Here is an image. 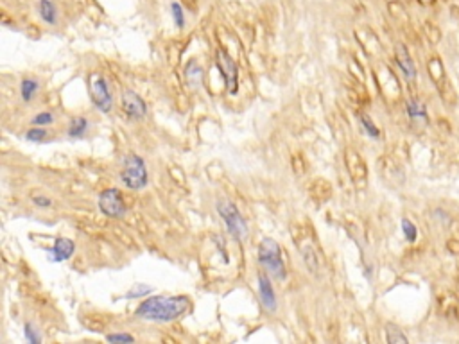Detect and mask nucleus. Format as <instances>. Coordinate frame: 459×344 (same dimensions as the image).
<instances>
[{
  "mask_svg": "<svg viewBox=\"0 0 459 344\" xmlns=\"http://www.w3.org/2000/svg\"><path fill=\"white\" fill-rule=\"evenodd\" d=\"M189 309L190 300L187 296H153L137 307L135 317L153 323H170L180 319Z\"/></svg>",
  "mask_w": 459,
  "mask_h": 344,
  "instance_id": "nucleus-1",
  "label": "nucleus"
},
{
  "mask_svg": "<svg viewBox=\"0 0 459 344\" xmlns=\"http://www.w3.org/2000/svg\"><path fill=\"white\" fill-rule=\"evenodd\" d=\"M258 264L265 273L273 276L275 280L284 281L287 278V269H285L284 258H282V250L278 242L271 237H264L258 244Z\"/></svg>",
  "mask_w": 459,
  "mask_h": 344,
  "instance_id": "nucleus-2",
  "label": "nucleus"
},
{
  "mask_svg": "<svg viewBox=\"0 0 459 344\" xmlns=\"http://www.w3.org/2000/svg\"><path fill=\"white\" fill-rule=\"evenodd\" d=\"M120 181L124 186L131 190H142L147 186L149 181V174H147L146 162L135 153L124 156L122 160V170H120Z\"/></svg>",
  "mask_w": 459,
  "mask_h": 344,
  "instance_id": "nucleus-3",
  "label": "nucleus"
},
{
  "mask_svg": "<svg viewBox=\"0 0 459 344\" xmlns=\"http://www.w3.org/2000/svg\"><path fill=\"white\" fill-rule=\"evenodd\" d=\"M218 212L221 215L222 222H225L228 234L235 238L237 242H242L248 237V222L242 217V214L239 212L237 206L232 201H219L218 203Z\"/></svg>",
  "mask_w": 459,
  "mask_h": 344,
  "instance_id": "nucleus-4",
  "label": "nucleus"
},
{
  "mask_svg": "<svg viewBox=\"0 0 459 344\" xmlns=\"http://www.w3.org/2000/svg\"><path fill=\"white\" fill-rule=\"evenodd\" d=\"M99 210L110 219H122L127 212V206L124 203L122 192L119 189H106L99 194Z\"/></svg>",
  "mask_w": 459,
  "mask_h": 344,
  "instance_id": "nucleus-5",
  "label": "nucleus"
},
{
  "mask_svg": "<svg viewBox=\"0 0 459 344\" xmlns=\"http://www.w3.org/2000/svg\"><path fill=\"white\" fill-rule=\"evenodd\" d=\"M90 99L95 104V108L104 113L111 110L113 106V97H111V90L108 87V81L104 79L103 75L92 74L90 75Z\"/></svg>",
  "mask_w": 459,
  "mask_h": 344,
  "instance_id": "nucleus-6",
  "label": "nucleus"
},
{
  "mask_svg": "<svg viewBox=\"0 0 459 344\" xmlns=\"http://www.w3.org/2000/svg\"><path fill=\"white\" fill-rule=\"evenodd\" d=\"M215 65H218L219 72H221L222 79H225L226 90L228 94L235 95L239 88V68L237 63L234 61V58H230V54L222 49L218 51V60H215Z\"/></svg>",
  "mask_w": 459,
  "mask_h": 344,
  "instance_id": "nucleus-7",
  "label": "nucleus"
},
{
  "mask_svg": "<svg viewBox=\"0 0 459 344\" xmlns=\"http://www.w3.org/2000/svg\"><path fill=\"white\" fill-rule=\"evenodd\" d=\"M120 106H122L124 113L127 115V119L131 120L146 119L147 115L146 101H144L137 91L124 90L122 95H120Z\"/></svg>",
  "mask_w": 459,
  "mask_h": 344,
  "instance_id": "nucleus-8",
  "label": "nucleus"
},
{
  "mask_svg": "<svg viewBox=\"0 0 459 344\" xmlns=\"http://www.w3.org/2000/svg\"><path fill=\"white\" fill-rule=\"evenodd\" d=\"M258 281V296H260V303L268 312H277V294H275L273 284L270 280V274L265 271H260L257 274Z\"/></svg>",
  "mask_w": 459,
  "mask_h": 344,
  "instance_id": "nucleus-9",
  "label": "nucleus"
},
{
  "mask_svg": "<svg viewBox=\"0 0 459 344\" xmlns=\"http://www.w3.org/2000/svg\"><path fill=\"white\" fill-rule=\"evenodd\" d=\"M75 242L67 237H58L49 250V260L51 262H65L74 255Z\"/></svg>",
  "mask_w": 459,
  "mask_h": 344,
  "instance_id": "nucleus-10",
  "label": "nucleus"
},
{
  "mask_svg": "<svg viewBox=\"0 0 459 344\" xmlns=\"http://www.w3.org/2000/svg\"><path fill=\"white\" fill-rule=\"evenodd\" d=\"M203 75H205L203 67H199L198 61L196 60H190L189 63L185 65V79H187V84H189V87H192V88L201 87Z\"/></svg>",
  "mask_w": 459,
  "mask_h": 344,
  "instance_id": "nucleus-11",
  "label": "nucleus"
},
{
  "mask_svg": "<svg viewBox=\"0 0 459 344\" xmlns=\"http://www.w3.org/2000/svg\"><path fill=\"white\" fill-rule=\"evenodd\" d=\"M38 15L47 25H56L58 22V9L52 0H40L38 2Z\"/></svg>",
  "mask_w": 459,
  "mask_h": 344,
  "instance_id": "nucleus-12",
  "label": "nucleus"
},
{
  "mask_svg": "<svg viewBox=\"0 0 459 344\" xmlns=\"http://www.w3.org/2000/svg\"><path fill=\"white\" fill-rule=\"evenodd\" d=\"M396 61H398V67L402 68V72H404L405 77H408V79H415L416 77L415 63H413V60L409 58L408 51H405V47H402V45H400L398 51H396Z\"/></svg>",
  "mask_w": 459,
  "mask_h": 344,
  "instance_id": "nucleus-13",
  "label": "nucleus"
},
{
  "mask_svg": "<svg viewBox=\"0 0 459 344\" xmlns=\"http://www.w3.org/2000/svg\"><path fill=\"white\" fill-rule=\"evenodd\" d=\"M88 120L84 119V117H75V119L70 120V124H68V129H67V135L68 139H83L84 135H87L88 131Z\"/></svg>",
  "mask_w": 459,
  "mask_h": 344,
  "instance_id": "nucleus-14",
  "label": "nucleus"
},
{
  "mask_svg": "<svg viewBox=\"0 0 459 344\" xmlns=\"http://www.w3.org/2000/svg\"><path fill=\"white\" fill-rule=\"evenodd\" d=\"M38 90H40V81L32 79V77L24 79L20 83L22 101H24V103H31V101L36 97V94H38Z\"/></svg>",
  "mask_w": 459,
  "mask_h": 344,
  "instance_id": "nucleus-15",
  "label": "nucleus"
},
{
  "mask_svg": "<svg viewBox=\"0 0 459 344\" xmlns=\"http://www.w3.org/2000/svg\"><path fill=\"white\" fill-rule=\"evenodd\" d=\"M301 257H303L305 265H307V269H309L310 273L316 274L317 271H320V264H317L316 251H314L310 246H305L303 250H301Z\"/></svg>",
  "mask_w": 459,
  "mask_h": 344,
  "instance_id": "nucleus-16",
  "label": "nucleus"
},
{
  "mask_svg": "<svg viewBox=\"0 0 459 344\" xmlns=\"http://www.w3.org/2000/svg\"><path fill=\"white\" fill-rule=\"evenodd\" d=\"M357 119H359L360 126H363V129H365L366 135L372 136V139H379V136H380L379 129H377V126L372 122V119H370L368 115L359 113V115H357Z\"/></svg>",
  "mask_w": 459,
  "mask_h": 344,
  "instance_id": "nucleus-17",
  "label": "nucleus"
},
{
  "mask_svg": "<svg viewBox=\"0 0 459 344\" xmlns=\"http://www.w3.org/2000/svg\"><path fill=\"white\" fill-rule=\"evenodd\" d=\"M170 15H172V22H175L176 27H185V11H183L180 2H172V4H170Z\"/></svg>",
  "mask_w": 459,
  "mask_h": 344,
  "instance_id": "nucleus-18",
  "label": "nucleus"
},
{
  "mask_svg": "<svg viewBox=\"0 0 459 344\" xmlns=\"http://www.w3.org/2000/svg\"><path fill=\"white\" fill-rule=\"evenodd\" d=\"M47 129H44V127H32V129H29L27 133H25V139L32 144H40L47 139Z\"/></svg>",
  "mask_w": 459,
  "mask_h": 344,
  "instance_id": "nucleus-19",
  "label": "nucleus"
},
{
  "mask_svg": "<svg viewBox=\"0 0 459 344\" xmlns=\"http://www.w3.org/2000/svg\"><path fill=\"white\" fill-rule=\"evenodd\" d=\"M54 113H51V111H42V113H36L34 117H32L31 122L34 124V126H51V124H54Z\"/></svg>",
  "mask_w": 459,
  "mask_h": 344,
  "instance_id": "nucleus-20",
  "label": "nucleus"
},
{
  "mask_svg": "<svg viewBox=\"0 0 459 344\" xmlns=\"http://www.w3.org/2000/svg\"><path fill=\"white\" fill-rule=\"evenodd\" d=\"M151 293H153V287H149V285H135L133 289L127 291L126 298L133 300V298H144Z\"/></svg>",
  "mask_w": 459,
  "mask_h": 344,
  "instance_id": "nucleus-21",
  "label": "nucleus"
},
{
  "mask_svg": "<svg viewBox=\"0 0 459 344\" xmlns=\"http://www.w3.org/2000/svg\"><path fill=\"white\" fill-rule=\"evenodd\" d=\"M402 231H404L405 241H409V242L416 241V235H418V231H416V226L413 224L409 219H402Z\"/></svg>",
  "mask_w": 459,
  "mask_h": 344,
  "instance_id": "nucleus-22",
  "label": "nucleus"
},
{
  "mask_svg": "<svg viewBox=\"0 0 459 344\" xmlns=\"http://www.w3.org/2000/svg\"><path fill=\"white\" fill-rule=\"evenodd\" d=\"M24 333H25V339L29 340V344L42 343V336L38 333V330H36L31 323L24 324Z\"/></svg>",
  "mask_w": 459,
  "mask_h": 344,
  "instance_id": "nucleus-23",
  "label": "nucleus"
},
{
  "mask_svg": "<svg viewBox=\"0 0 459 344\" xmlns=\"http://www.w3.org/2000/svg\"><path fill=\"white\" fill-rule=\"evenodd\" d=\"M408 113L411 115L413 119H425V108L416 103V101H409Z\"/></svg>",
  "mask_w": 459,
  "mask_h": 344,
  "instance_id": "nucleus-24",
  "label": "nucleus"
},
{
  "mask_svg": "<svg viewBox=\"0 0 459 344\" xmlns=\"http://www.w3.org/2000/svg\"><path fill=\"white\" fill-rule=\"evenodd\" d=\"M388 340L389 343H408V337L400 332L398 329H393V326H388Z\"/></svg>",
  "mask_w": 459,
  "mask_h": 344,
  "instance_id": "nucleus-25",
  "label": "nucleus"
},
{
  "mask_svg": "<svg viewBox=\"0 0 459 344\" xmlns=\"http://www.w3.org/2000/svg\"><path fill=\"white\" fill-rule=\"evenodd\" d=\"M108 343H135V337L130 333H110L106 336Z\"/></svg>",
  "mask_w": 459,
  "mask_h": 344,
  "instance_id": "nucleus-26",
  "label": "nucleus"
},
{
  "mask_svg": "<svg viewBox=\"0 0 459 344\" xmlns=\"http://www.w3.org/2000/svg\"><path fill=\"white\" fill-rule=\"evenodd\" d=\"M32 203H34L36 206H42V208H51L52 206L51 199L44 198V196H34V198H32Z\"/></svg>",
  "mask_w": 459,
  "mask_h": 344,
  "instance_id": "nucleus-27",
  "label": "nucleus"
}]
</instances>
